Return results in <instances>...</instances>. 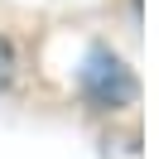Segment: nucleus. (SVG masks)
<instances>
[{"label": "nucleus", "instance_id": "obj_1", "mask_svg": "<svg viewBox=\"0 0 159 159\" xmlns=\"http://www.w3.org/2000/svg\"><path fill=\"white\" fill-rule=\"evenodd\" d=\"M10 72H15V53H10V43L0 39V87L10 82Z\"/></svg>", "mask_w": 159, "mask_h": 159}]
</instances>
